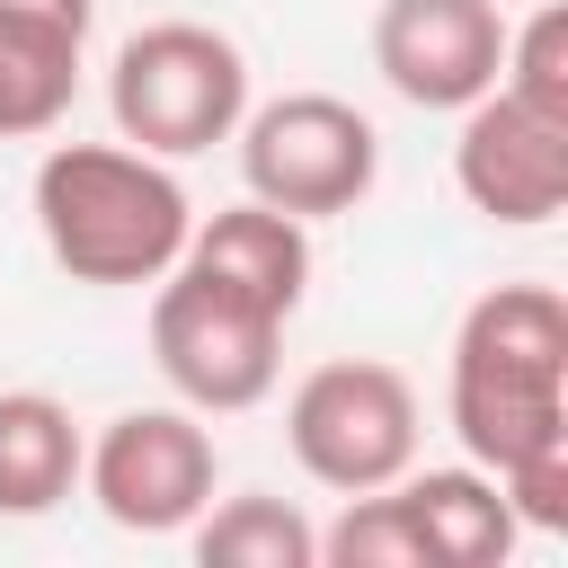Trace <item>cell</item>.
<instances>
[{"mask_svg":"<svg viewBox=\"0 0 568 568\" xmlns=\"http://www.w3.org/2000/svg\"><path fill=\"white\" fill-rule=\"evenodd\" d=\"M284 444L337 497L390 488L417 462V390H408L399 364H373V355L311 364L293 382V399H284Z\"/></svg>","mask_w":568,"mask_h":568,"instance_id":"obj_6","label":"cell"},{"mask_svg":"<svg viewBox=\"0 0 568 568\" xmlns=\"http://www.w3.org/2000/svg\"><path fill=\"white\" fill-rule=\"evenodd\" d=\"M36 231L71 284H160L195 231V204L169 160L133 142H53L36 160Z\"/></svg>","mask_w":568,"mask_h":568,"instance_id":"obj_1","label":"cell"},{"mask_svg":"<svg viewBox=\"0 0 568 568\" xmlns=\"http://www.w3.org/2000/svg\"><path fill=\"white\" fill-rule=\"evenodd\" d=\"M497 89L515 106H532L541 124H568V9H532L524 27H506V53H497Z\"/></svg>","mask_w":568,"mask_h":568,"instance_id":"obj_15","label":"cell"},{"mask_svg":"<svg viewBox=\"0 0 568 568\" xmlns=\"http://www.w3.org/2000/svg\"><path fill=\"white\" fill-rule=\"evenodd\" d=\"M453 186L479 222L506 231H541L568 204V124H541L532 106H515L506 89H479L462 106V142H453Z\"/></svg>","mask_w":568,"mask_h":568,"instance_id":"obj_9","label":"cell"},{"mask_svg":"<svg viewBox=\"0 0 568 568\" xmlns=\"http://www.w3.org/2000/svg\"><path fill=\"white\" fill-rule=\"evenodd\" d=\"M390 488H399V506H408V524L426 541V568H497L515 550V532H524L506 488L479 462H453V470H417L408 462Z\"/></svg>","mask_w":568,"mask_h":568,"instance_id":"obj_11","label":"cell"},{"mask_svg":"<svg viewBox=\"0 0 568 568\" xmlns=\"http://www.w3.org/2000/svg\"><path fill=\"white\" fill-rule=\"evenodd\" d=\"M80 488L98 497V515L115 532H186L222 488V453L186 399L178 408H124L89 435Z\"/></svg>","mask_w":568,"mask_h":568,"instance_id":"obj_7","label":"cell"},{"mask_svg":"<svg viewBox=\"0 0 568 568\" xmlns=\"http://www.w3.org/2000/svg\"><path fill=\"white\" fill-rule=\"evenodd\" d=\"M204 568H320V524L284 497H222L195 515Z\"/></svg>","mask_w":568,"mask_h":568,"instance_id":"obj_14","label":"cell"},{"mask_svg":"<svg viewBox=\"0 0 568 568\" xmlns=\"http://www.w3.org/2000/svg\"><path fill=\"white\" fill-rule=\"evenodd\" d=\"M320 559H337V568H426V541H417L399 488H364V497H346V515L320 532Z\"/></svg>","mask_w":568,"mask_h":568,"instance_id":"obj_16","label":"cell"},{"mask_svg":"<svg viewBox=\"0 0 568 568\" xmlns=\"http://www.w3.org/2000/svg\"><path fill=\"white\" fill-rule=\"evenodd\" d=\"M453 435L497 479L524 453L568 444V302L550 284H497L453 328Z\"/></svg>","mask_w":568,"mask_h":568,"instance_id":"obj_2","label":"cell"},{"mask_svg":"<svg viewBox=\"0 0 568 568\" xmlns=\"http://www.w3.org/2000/svg\"><path fill=\"white\" fill-rule=\"evenodd\" d=\"M0 9H18V18H53V27H80V36H89V18H98V0H0Z\"/></svg>","mask_w":568,"mask_h":568,"instance_id":"obj_17","label":"cell"},{"mask_svg":"<svg viewBox=\"0 0 568 568\" xmlns=\"http://www.w3.org/2000/svg\"><path fill=\"white\" fill-rule=\"evenodd\" d=\"M151 364L195 417H240L284 373V320L195 266H169L151 293Z\"/></svg>","mask_w":568,"mask_h":568,"instance_id":"obj_4","label":"cell"},{"mask_svg":"<svg viewBox=\"0 0 568 568\" xmlns=\"http://www.w3.org/2000/svg\"><path fill=\"white\" fill-rule=\"evenodd\" d=\"M240 178L257 204L293 213V222H328V213H355L382 178V133L364 106L328 98V89H293V98H266L240 115Z\"/></svg>","mask_w":568,"mask_h":568,"instance_id":"obj_5","label":"cell"},{"mask_svg":"<svg viewBox=\"0 0 568 568\" xmlns=\"http://www.w3.org/2000/svg\"><path fill=\"white\" fill-rule=\"evenodd\" d=\"M80 27L53 18H18L0 9V142H36L71 115L80 98Z\"/></svg>","mask_w":568,"mask_h":568,"instance_id":"obj_13","label":"cell"},{"mask_svg":"<svg viewBox=\"0 0 568 568\" xmlns=\"http://www.w3.org/2000/svg\"><path fill=\"white\" fill-rule=\"evenodd\" d=\"M80 417L53 390H0V515H53L80 488Z\"/></svg>","mask_w":568,"mask_h":568,"instance_id":"obj_12","label":"cell"},{"mask_svg":"<svg viewBox=\"0 0 568 568\" xmlns=\"http://www.w3.org/2000/svg\"><path fill=\"white\" fill-rule=\"evenodd\" d=\"M178 266H195V275H213V284H231V293H248V302H266L275 320H293L302 293H311V231H302L293 213L240 195V204H222V213H204V222L186 231Z\"/></svg>","mask_w":568,"mask_h":568,"instance_id":"obj_10","label":"cell"},{"mask_svg":"<svg viewBox=\"0 0 568 568\" xmlns=\"http://www.w3.org/2000/svg\"><path fill=\"white\" fill-rule=\"evenodd\" d=\"M506 18L497 0H382L373 9V71L390 98L426 115H462L479 89H497Z\"/></svg>","mask_w":568,"mask_h":568,"instance_id":"obj_8","label":"cell"},{"mask_svg":"<svg viewBox=\"0 0 568 568\" xmlns=\"http://www.w3.org/2000/svg\"><path fill=\"white\" fill-rule=\"evenodd\" d=\"M106 115H115V142L151 160H195L231 142L248 115V53L195 18L133 27L106 62Z\"/></svg>","mask_w":568,"mask_h":568,"instance_id":"obj_3","label":"cell"}]
</instances>
